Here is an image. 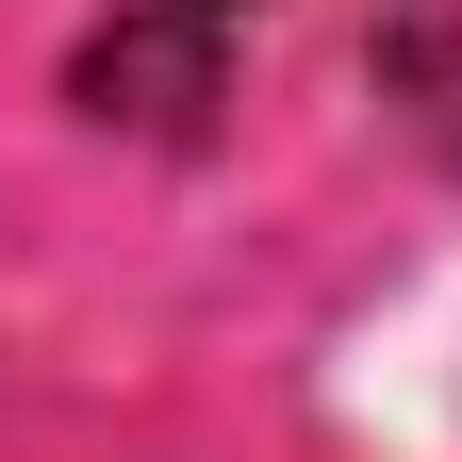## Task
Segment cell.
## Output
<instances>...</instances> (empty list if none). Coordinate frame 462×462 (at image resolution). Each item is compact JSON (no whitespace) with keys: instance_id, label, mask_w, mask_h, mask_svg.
<instances>
[{"instance_id":"cell-1","label":"cell","mask_w":462,"mask_h":462,"mask_svg":"<svg viewBox=\"0 0 462 462\" xmlns=\"http://www.w3.org/2000/svg\"><path fill=\"white\" fill-rule=\"evenodd\" d=\"M264 0H116V17L83 33L67 99L99 116V133H149V149H199L215 99H231V33H248Z\"/></svg>"},{"instance_id":"cell-2","label":"cell","mask_w":462,"mask_h":462,"mask_svg":"<svg viewBox=\"0 0 462 462\" xmlns=\"http://www.w3.org/2000/svg\"><path fill=\"white\" fill-rule=\"evenodd\" d=\"M364 67H380V99L462 165V0H364Z\"/></svg>"}]
</instances>
